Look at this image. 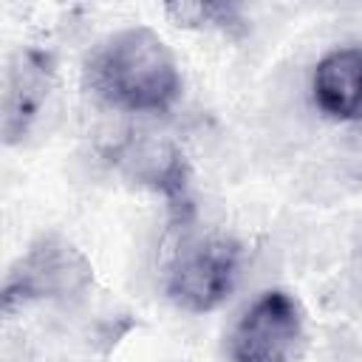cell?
Masks as SVG:
<instances>
[{
	"label": "cell",
	"mask_w": 362,
	"mask_h": 362,
	"mask_svg": "<svg viewBox=\"0 0 362 362\" xmlns=\"http://www.w3.org/2000/svg\"><path fill=\"white\" fill-rule=\"evenodd\" d=\"M96 99L122 113H164L181 96V71L170 45L147 25L105 37L85 62Z\"/></svg>",
	"instance_id": "1"
},
{
	"label": "cell",
	"mask_w": 362,
	"mask_h": 362,
	"mask_svg": "<svg viewBox=\"0 0 362 362\" xmlns=\"http://www.w3.org/2000/svg\"><path fill=\"white\" fill-rule=\"evenodd\" d=\"M240 277V246L218 232H187L164 269L167 297L189 314H206L226 303Z\"/></svg>",
	"instance_id": "2"
},
{
	"label": "cell",
	"mask_w": 362,
	"mask_h": 362,
	"mask_svg": "<svg viewBox=\"0 0 362 362\" xmlns=\"http://www.w3.org/2000/svg\"><path fill=\"white\" fill-rule=\"evenodd\" d=\"M305 348V311L286 288L260 291L226 328V362H297Z\"/></svg>",
	"instance_id": "3"
},
{
	"label": "cell",
	"mask_w": 362,
	"mask_h": 362,
	"mask_svg": "<svg viewBox=\"0 0 362 362\" xmlns=\"http://www.w3.org/2000/svg\"><path fill=\"white\" fill-rule=\"evenodd\" d=\"M90 263L79 249L59 238L37 240L8 272L6 305L14 300H68L88 288Z\"/></svg>",
	"instance_id": "4"
},
{
	"label": "cell",
	"mask_w": 362,
	"mask_h": 362,
	"mask_svg": "<svg viewBox=\"0 0 362 362\" xmlns=\"http://www.w3.org/2000/svg\"><path fill=\"white\" fill-rule=\"evenodd\" d=\"M308 93L331 122H362V45H339L322 54L311 71Z\"/></svg>",
	"instance_id": "5"
},
{
	"label": "cell",
	"mask_w": 362,
	"mask_h": 362,
	"mask_svg": "<svg viewBox=\"0 0 362 362\" xmlns=\"http://www.w3.org/2000/svg\"><path fill=\"white\" fill-rule=\"evenodd\" d=\"M51 88V65L48 57L37 51H25L8 68L6 90H3V136L8 144L25 136L31 122L40 116Z\"/></svg>",
	"instance_id": "6"
},
{
	"label": "cell",
	"mask_w": 362,
	"mask_h": 362,
	"mask_svg": "<svg viewBox=\"0 0 362 362\" xmlns=\"http://www.w3.org/2000/svg\"><path fill=\"white\" fill-rule=\"evenodd\" d=\"M122 158L136 178L153 184L156 189H164L167 195L184 189V167L173 147L161 141H130Z\"/></svg>",
	"instance_id": "7"
},
{
	"label": "cell",
	"mask_w": 362,
	"mask_h": 362,
	"mask_svg": "<svg viewBox=\"0 0 362 362\" xmlns=\"http://www.w3.org/2000/svg\"><path fill=\"white\" fill-rule=\"evenodd\" d=\"M178 25L192 28H215V31H232L243 23L238 6L229 3H173L164 8Z\"/></svg>",
	"instance_id": "8"
}]
</instances>
